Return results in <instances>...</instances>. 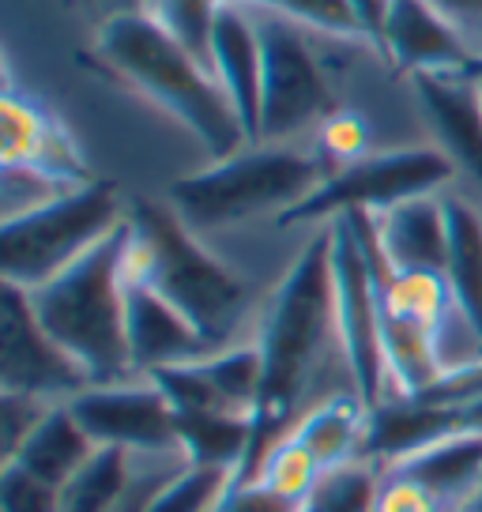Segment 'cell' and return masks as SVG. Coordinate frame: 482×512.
<instances>
[{"label":"cell","instance_id":"52a82bcc","mask_svg":"<svg viewBox=\"0 0 482 512\" xmlns=\"http://www.w3.org/2000/svg\"><path fill=\"white\" fill-rule=\"evenodd\" d=\"M264 49V87H260V140L257 144H302L332 110V83L321 57L313 53L306 27L275 8L253 12Z\"/></svg>","mask_w":482,"mask_h":512},{"label":"cell","instance_id":"4fadbf2b","mask_svg":"<svg viewBox=\"0 0 482 512\" xmlns=\"http://www.w3.org/2000/svg\"><path fill=\"white\" fill-rule=\"evenodd\" d=\"M418 106L434 128L437 147L456 166V177L471 181L482 196V95L479 72L456 76H415Z\"/></svg>","mask_w":482,"mask_h":512},{"label":"cell","instance_id":"ac0fdd59","mask_svg":"<svg viewBox=\"0 0 482 512\" xmlns=\"http://www.w3.org/2000/svg\"><path fill=\"white\" fill-rule=\"evenodd\" d=\"M294 441L313 452L321 471H336L343 464L366 460V437H370V407L358 400L354 392L328 396L317 407L294 422L290 430Z\"/></svg>","mask_w":482,"mask_h":512},{"label":"cell","instance_id":"5b68a950","mask_svg":"<svg viewBox=\"0 0 482 512\" xmlns=\"http://www.w3.org/2000/svg\"><path fill=\"white\" fill-rule=\"evenodd\" d=\"M328 162L317 147L249 144L238 155L208 162L196 174L177 177L166 204L196 234H215L253 219H283L328 181Z\"/></svg>","mask_w":482,"mask_h":512},{"label":"cell","instance_id":"277c9868","mask_svg":"<svg viewBox=\"0 0 482 512\" xmlns=\"http://www.w3.org/2000/svg\"><path fill=\"white\" fill-rule=\"evenodd\" d=\"M129 219L110 238L80 256L72 268L49 283L27 290L34 317L57 339L91 384L129 381L136 377L125 336V298H129Z\"/></svg>","mask_w":482,"mask_h":512},{"label":"cell","instance_id":"ba28073f","mask_svg":"<svg viewBox=\"0 0 482 512\" xmlns=\"http://www.w3.org/2000/svg\"><path fill=\"white\" fill-rule=\"evenodd\" d=\"M456 181V166L437 144L422 147H396V151H373L370 159L343 166L328 174L321 189L309 200H302L294 211H287L279 226H302V223H332L339 215L351 211H388L415 200V196H437L449 192Z\"/></svg>","mask_w":482,"mask_h":512},{"label":"cell","instance_id":"e575fe53","mask_svg":"<svg viewBox=\"0 0 482 512\" xmlns=\"http://www.w3.org/2000/svg\"><path fill=\"white\" fill-rule=\"evenodd\" d=\"M479 95H482V72H479Z\"/></svg>","mask_w":482,"mask_h":512},{"label":"cell","instance_id":"e0dca14e","mask_svg":"<svg viewBox=\"0 0 482 512\" xmlns=\"http://www.w3.org/2000/svg\"><path fill=\"white\" fill-rule=\"evenodd\" d=\"M373 234L392 272H441L449 253V219H445V192L415 196L396 208L377 211Z\"/></svg>","mask_w":482,"mask_h":512},{"label":"cell","instance_id":"8fae6325","mask_svg":"<svg viewBox=\"0 0 482 512\" xmlns=\"http://www.w3.org/2000/svg\"><path fill=\"white\" fill-rule=\"evenodd\" d=\"M68 407L98 448H121L132 456L181 452L174 403L166 400V392L151 377L91 384L76 400H68Z\"/></svg>","mask_w":482,"mask_h":512},{"label":"cell","instance_id":"f1b7e54d","mask_svg":"<svg viewBox=\"0 0 482 512\" xmlns=\"http://www.w3.org/2000/svg\"><path fill=\"white\" fill-rule=\"evenodd\" d=\"M275 12L290 16L294 23H302L306 31H321V34H332V38L362 42L347 0H283Z\"/></svg>","mask_w":482,"mask_h":512},{"label":"cell","instance_id":"4316f807","mask_svg":"<svg viewBox=\"0 0 482 512\" xmlns=\"http://www.w3.org/2000/svg\"><path fill=\"white\" fill-rule=\"evenodd\" d=\"M0 512H61V490L8 460L0 464Z\"/></svg>","mask_w":482,"mask_h":512},{"label":"cell","instance_id":"3957f363","mask_svg":"<svg viewBox=\"0 0 482 512\" xmlns=\"http://www.w3.org/2000/svg\"><path fill=\"white\" fill-rule=\"evenodd\" d=\"M125 275L181 309L211 351L241 343V328L253 313V290L166 200L129 204Z\"/></svg>","mask_w":482,"mask_h":512},{"label":"cell","instance_id":"7402d4cb","mask_svg":"<svg viewBox=\"0 0 482 512\" xmlns=\"http://www.w3.org/2000/svg\"><path fill=\"white\" fill-rule=\"evenodd\" d=\"M321 475L324 471H321V464L313 460V452L287 433V437H279L272 448L260 452L257 464L249 467V475L241 482H249V486H257L264 494H272L275 501H283L290 509H302L309 501V494L317 490Z\"/></svg>","mask_w":482,"mask_h":512},{"label":"cell","instance_id":"f546056e","mask_svg":"<svg viewBox=\"0 0 482 512\" xmlns=\"http://www.w3.org/2000/svg\"><path fill=\"white\" fill-rule=\"evenodd\" d=\"M377 512H449L445 501H437L422 482H415L403 471H385L381 494H377Z\"/></svg>","mask_w":482,"mask_h":512},{"label":"cell","instance_id":"7c38bea8","mask_svg":"<svg viewBox=\"0 0 482 512\" xmlns=\"http://www.w3.org/2000/svg\"><path fill=\"white\" fill-rule=\"evenodd\" d=\"M0 162L4 170H31L61 185L95 181L87 174V162L65 121L34 95L16 91L12 80L4 83V98H0Z\"/></svg>","mask_w":482,"mask_h":512},{"label":"cell","instance_id":"1f68e13d","mask_svg":"<svg viewBox=\"0 0 482 512\" xmlns=\"http://www.w3.org/2000/svg\"><path fill=\"white\" fill-rule=\"evenodd\" d=\"M347 8H351L354 27H358V34H362V42L381 49L388 12H392V0H347Z\"/></svg>","mask_w":482,"mask_h":512},{"label":"cell","instance_id":"d6986e66","mask_svg":"<svg viewBox=\"0 0 482 512\" xmlns=\"http://www.w3.org/2000/svg\"><path fill=\"white\" fill-rule=\"evenodd\" d=\"M385 471L411 475L437 501H445L449 509H456L475 490H482V433H449V437H441V441L426 445L422 452L385 467Z\"/></svg>","mask_w":482,"mask_h":512},{"label":"cell","instance_id":"30bf717a","mask_svg":"<svg viewBox=\"0 0 482 512\" xmlns=\"http://www.w3.org/2000/svg\"><path fill=\"white\" fill-rule=\"evenodd\" d=\"M83 388H91V377L42 328L27 290L4 283L0 287V392L68 403Z\"/></svg>","mask_w":482,"mask_h":512},{"label":"cell","instance_id":"44dd1931","mask_svg":"<svg viewBox=\"0 0 482 512\" xmlns=\"http://www.w3.org/2000/svg\"><path fill=\"white\" fill-rule=\"evenodd\" d=\"M95 452H98V445L83 433L80 418L72 415V407H68V403H57V407H49V415L38 422V430L23 441V448H19L12 460H16L19 467H27L31 475H38L42 482L61 490ZM4 464H8V460H4Z\"/></svg>","mask_w":482,"mask_h":512},{"label":"cell","instance_id":"4dcf8cb0","mask_svg":"<svg viewBox=\"0 0 482 512\" xmlns=\"http://www.w3.org/2000/svg\"><path fill=\"white\" fill-rule=\"evenodd\" d=\"M426 4L456 31V38L464 42L471 61L482 72V0H426Z\"/></svg>","mask_w":482,"mask_h":512},{"label":"cell","instance_id":"484cf974","mask_svg":"<svg viewBox=\"0 0 482 512\" xmlns=\"http://www.w3.org/2000/svg\"><path fill=\"white\" fill-rule=\"evenodd\" d=\"M219 8L223 0H147V12L159 16L204 64H208V34Z\"/></svg>","mask_w":482,"mask_h":512},{"label":"cell","instance_id":"2e32d148","mask_svg":"<svg viewBox=\"0 0 482 512\" xmlns=\"http://www.w3.org/2000/svg\"><path fill=\"white\" fill-rule=\"evenodd\" d=\"M125 336H129V354L136 377H151L159 369L196 362V358L211 354L208 339L189 324V317L181 309H174L162 294L144 287V283H129Z\"/></svg>","mask_w":482,"mask_h":512},{"label":"cell","instance_id":"d6a6232c","mask_svg":"<svg viewBox=\"0 0 482 512\" xmlns=\"http://www.w3.org/2000/svg\"><path fill=\"white\" fill-rule=\"evenodd\" d=\"M87 12H95L98 23L110 16H125V12H147V0H80Z\"/></svg>","mask_w":482,"mask_h":512},{"label":"cell","instance_id":"ffe728a7","mask_svg":"<svg viewBox=\"0 0 482 512\" xmlns=\"http://www.w3.org/2000/svg\"><path fill=\"white\" fill-rule=\"evenodd\" d=\"M449 219V253H445V283L456 309L471 320L482 336V208L460 192H445Z\"/></svg>","mask_w":482,"mask_h":512},{"label":"cell","instance_id":"7a4b0ae2","mask_svg":"<svg viewBox=\"0 0 482 512\" xmlns=\"http://www.w3.org/2000/svg\"><path fill=\"white\" fill-rule=\"evenodd\" d=\"M95 53L113 76H121L132 91H140L177 125L189 128L196 144L208 151V162L230 159L241 147H249V132L215 72L159 16H110L98 23Z\"/></svg>","mask_w":482,"mask_h":512},{"label":"cell","instance_id":"cb8c5ba5","mask_svg":"<svg viewBox=\"0 0 482 512\" xmlns=\"http://www.w3.org/2000/svg\"><path fill=\"white\" fill-rule=\"evenodd\" d=\"M385 467L373 460H354L336 471H324L317 490L302 505L306 512H377Z\"/></svg>","mask_w":482,"mask_h":512},{"label":"cell","instance_id":"d590c367","mask_svg":"<svg viewBox=\"0 0 482 512\" xmlns=\"http://www.w3.org/2000/svg\"><path fill=\"white\" fill-rule=\"evenodd\" d=\"M294 512H306V509H294Z\"/></svg>","mask_w":482,"mask_h":512},{"label":"cell","instance_id":"6da1fadb","mask_svg":"<svg viewBox=\"0 0 482 512\" xmlns=\"http://www.w3.org/2000/svg\"><path fill=\"white\" fill-rule=\"evenodd\" d=\"M253 339L264 358V388H260V407L253 418L257 448L249 467L257 464L264 448L287 437L309 407L339 392H354L343 336H339L328 223L317 226V234L290 260L279 287L260 309Z\"/></svg>","mask_w":482,"mask_h":512},{"label":"cell","instance_id":"836d02e7","mask_svg":"<svg viewBox=\"0 0 482 512\" xmlns=\"http://www.w3.org/2000/svg\"><path fill=\"white\" fill-rule=\"evenodd\" d=\"M223 4H234V8H249V12H260V8H279L283 0H223Z\"/></svg>","mask_w":482,"mask_h":512},{"label":"cell","instance_id":"8992f818","mask_svg":"<svg viewBox=\"0 0 482 512\" xmlns=\"http://www.w3.org/2000/svg\"><path fill=\"white\" fill-rule=\"evenodd\" d=\"M129 219V204L110 181H87L38 208L0 223L4 283L34 290L72 268Z\"/></svg>","mask_w":482,"mask_h":512},{"label":"cell","instance_id":"5bb4252c","mask_svg":"<svg viewBox=\"0 0 482 512\" xmlns=\"http://www.w3.org/2000/svg\"><path fill=\"white\" fill-rule=\"evenodd\" d=\"M208 64L226 91L234 113L249 132V144L260 140V87H264V49L257 19L249 8L223 4L208 34Z\"/></svg>","mask_w":482,"mask_h":512},{"label":"cell","instance_id":"9c48e42d","mask_svg":"<svg viewBox=\"0 0 482 512\" xmlns=\"http://www.w3.org/2000/svg\"><path fill=\"white\" fill-rule=\"evenodd\" d=\"M332 230V275H336V313L339 336L351 366V381L358 400L370 411L392 400V377L385 358V328H381V298L373 279L370 256L362 249L358 226L351 215L328 223Z\"/></svg>","mask_w":482,"mask_h":512},{"label":"cell","instance_id":"9a60e30c","mask_svg":"<svg viewBox=\"0 0 482 512\" xmlns=\"http://www.w3.org/2000/svg\"><path fill=\"white\" fill-rule=\"evenodd\" d=\"M385 57L400 72L415 76H456V72H479L464 42L456 38L445 19L437 16L426 0H392V12L381 38Z\"/></svg>","mask_w":482,"mask_h":512},{"label":"cell","instance_id":"603a6c76","mask_svg":"<svg viewBox=\"0 0 482 512\" xmlns=\"http://www.w3.org/2000/svg\"><path fill=\"white\" fill-rule=\"evenodd\" d=\"M238 482V471L185 464L147 497L144 512H219L226 505V497L234 494Z\"/></svg>","mask_w":482,"mask_h":512},{"label":"cell","instance_id":"83f0119b","mask_svg":"<svg viewBox=\"0 0 482 512\" xmlns=\"http://www.w3.org/2000/svg\"><path fill=\"white\" fill-rule=\"evenodd\" d=\"M49 407H57V403L31 400V396H19V392H0V464L12 460L23 448V441L49 415Z\"/></svg>","mask_w":482,"mask_h":512},{"label":"cell","instance_id":"d4e9b609","mask_svg":"<svg viewBox=\"0 0 482 512\" xmlns=\"http://www.w3.org/2000/svg\"><path fill=\"white\" fill-rule=\"evenodd\" d=\"M313 147L317 155L328 162V170L336 174L343 166H354V162L370 159V121L362 117L358 110H347L339 106L321 121V128L313 132Z\"/></svg>","mask_w":482,"mask_h":512}]
</instances>
